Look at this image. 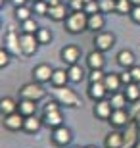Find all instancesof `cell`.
<instances>
[{
  "label": "cell",
  "mask_w": 140,
  "mask_h": 148,
  "mask_svg": "<svg viewBox=\"0 0 140 148\" xmlns=\"http://www.w3.org/2000/svg\"><path fill=\"white\" fill-rule=\"evenodd\" d=\"M52 94H54V98L58 100L59 104L65 106V108H81L83 106V100L79 98V94L73 88H69L67 85L65 87H54L52 88Z\"/></svg>",
  "instance_id": "1"
},
{
  "label": "cell",
  "mask_w": 140,
  "mask_h": 148,
  "mask_svg": "<svg viewBox=\"0 0 140 148\" xmlns=\"http://www.w3.org/2000/svg\"><path fill=\"white\" fill-rule=\"evenodd\" d=\"M86 29H88V14L85 10L69 12V16L65 19V31L71 35H81Z\"/></svg>",
  "instance_id": "2"
},
{
  "label": "cell",
  "mask_w": 140,
  "mask_h": 148,
  "mask_svg": "<svg viewBox=\"0 0 140 148\" xmlns=\"http://www.w3.org/2000/svg\"><path fill=\"white\" fill-rule=\"evenodd\" d=\"M44 96H46V88L42 87V83H27V85H23L21 88H19V98H27V100H35V102H38V100H42Z\"/></svg>",
  "instance_id": "3"
},
{
  "label": "cell",
  "mask_w": 140,
  "mask_h": 148,
  "mask_svg": "<svg viewBox=\"0 0 140 148\" xmlns=\"http://www.w3.org/2000/svg\"><path fill=\"white\" fill-rule=\"evenodd\" d=\"M4 48L10 50V54L14 56H21V44H19V35L16 33V27L14 25H8L4 33Z\"/></svg>",
  "instance_id": "4"
},
{
  "label": "cell",
  "mask_w": 140,
  "mask_h": 148,
  "mask_svg": "<svg viewBox=\"0 0 140 148\" xmlns=\"http://www.w3.org/2000/svg\"><path fill=\"white\" fill-rule=\"evenodd\" d=\"M94 48L100 50V52H108L115 46V35L113 33H108V31H98L94 35Z\"/></svg>",
  "instance_id": "5"
},
{
  "label": "cell",
  "mask_w": 140,
  "mask_h": 148,
  "mask_svg": "<svg viewBox=\"0 0 140 148\" xmlns=\"http://www.w3.org/2000/svg\"><path fill=\"white\" fill-rule=\"evenodd\" d=\"M19 44H21V52L23 56H33L35 52L38 50V38L37 35H33V33H23L19 35Z\"/></svg>",
  "instance_id": "6"
},
{
  "label": "cell",
  "mask_w": 140,
  "mask_h": 148,
  "mask_svg": "<svg viewBox=\"0 0 140 148\" xmlns=\"http://www.w3.org/2000/svg\"><path fill=\"white\" fill-rule=\"evenodd\" d=\"M2 123H4V127L10 129V131H19V129H23V125H25V115L17 110V112H14V114L2 115Z\"/></svg>",
  "instance_id": "7"
},
{
  "label": "cell",
  "mask_w": 140,
  "mask_h": 148,
  "mask_svg": "<svg viewBox=\"0 0 140 148\" xmlns=\"http://www.w3.org/2000/svg\"><path fill=\"white\" fill-rule=\"evenodd\" d=\"M73 140V135H71V129H67L65 125H59L56 129H52V143L56 146H67V144Z\"/></svg>",
  "instance_id": "8"
},
{
  "label": "cell",
  "mask_w": 140,
  "mask_h": 148,
  "mask_svg": "<svg viewBox=\"0 0 140 148\" xmlns=\"http://www.w3.org/2000/svg\"><path fill=\"white\" fill-rule=\"evenodd\" d=\"M59 56H61V62H64V64H67V66L79 64V60H81V48H79V46H75V44H67V46H64V48H61Z\"/></svg>",
  "instance_id": "9"
},
{
  "label": "cell",
  "mask_w": 140,
  "mask_h": 148,
  "mask_svg": "<svg viewBox=\"0 0 140 148\" xmlns=\"http://www.w3.org/2000/svg\"><path fill=\"white\" fill-rule=\"evenodd\" d=\"M52 73H54V67L48 66V64H38V66L33 67V81L37 83H48L52 81Z\"/></svg>",
  "instance_id": "10"
},
{
  "label": "cell",
  "mask_w": 140,
  "mask_h": 148,
  "mask_svg": "<svg viewBox=\"0 0 140 148\" xmlns=\"http://www.w3.org/2000/svg\"><path fill=\"white\" fill-rule=\"evenodd\" d=\"M138 125L135 121H130L127 125V131L123 133V148H135L136 143H138Z\"/></svg>",
  "instance_id": "11"
},
{
  "label": "cell",
  "mask_w": 140,
  "mask_h": 148,
  "mask_svg": "<svg viewBox=\"0 0 140 148\" xmlns=\"http://www.w3.org/2000/svg\"><path fill=\"white\" fill-rule=\"evenodd\" d=\"M111 114H113V106H111V102L109 100H98L96 104H94V115H96L98 119H109L111 117Z\"/></svg>",
  "instance_id": "12"
},
{
  "label": "cell",
  "mask_w": 140,
  "mask_h": 148,
  "mask_svg": "<svg viewBox=\"0 0 140 148\" xmlns=\"http://www.w3.org/2000/svg\"><path fill=\"white\" fill-rule=\"evenodd\" d=\"M69 6H65L64 2H59V4H54L50 6V12H48V17L52 21H65L67 16H69Z\"/></svg>",
  "instance_id": "13"
},
{
  "label": "cell",
  "mask_w": 140,
  "mask_h": 148,
  "mask_svg": "<svg viewBox=\"0 0 140 148\" xmlns=\"http://www.w3.org/2000/svg\"><path fill=\"white\" fill-rule=\"evenodd\" d=\"M108 121H111L113 127H127L130 121H132V117H130V114L123 108V110H113L111 117H109Z\"/></svg>",
  "instance_id": "14"
},
{
  "label": "cell",
  "mask_w": 140,
  "mask_h": 148,
  "mask_svg": "<svg viewBox=\"0 0 140 148\" xmlns=\"http://www.w3.org/2000/svg\"><path fill=\"white\" fill-rule=\"evenodd\" d=\"M86 94H88V98H90V100L98 102V100H104V98H106L108 88H106L104 81H102V83H90V85H88V90H86Z\"/></svg>",
  "instance_id": "15"
},
{
  "label": "cell",
  "mask_w": 140,
  "mask_h": 148,
  "mask_svg": "<svg viewBox=\"0 0 140 148\" xmlns=\"http://www.w3.org/2000/svg\"><path fill=\"white\" fill-rule=\"evenodd\" d=\"M86 66L90 67V69H104V66H106V58H104V52H100V50H92L90 54L86 56Z\"/></svg>",
  "instance_id": "16"
},
{
  "label": "cell",
  "mask_w": 140,
  "mask_h": 148,
  "mask_svg": "<svg viewBox=\"0 0 140 148\" xmlns=\"http://www.w3.org/2000/svg\"><path fill=\"white\" fill-rule=\"evenodd\" d=\"M42 123L46 127H52V129H56V127L64 125V115H61V112H48V114H42Z\"/></svg>",
  "instance_id": "17"
},
{
  "label": "cell",
  "mask_w": 140,
  "mask_h": 148,
  "mask_svg": "<svg viewBox=\"0 0 140 148\" xmlns=\"http://www.w3.org/2000/svg\"><path fill=\"white\" fill-rule=\"evenodd\" d=\"M104 25H106V17H104L102 12L90 14V16H88V31L98 33V31H102V29H104Z\"/></svg>",
  "instance_id": "18"
},
{
  "label": "cell",
  "mask_w": 140,
  "mask_h": 148,
  "mask_svg": "<svg viewBox=\"0 0 140 148\" xmlns=\"http://www.w3.org/2000/svg\"><path fill=\"white\" fill-rule=\"evenodd\" d=\"M117 64L123 67V69H130V67L136 64V58L130 50H121L117 54Z\"/></svg>",
  "instance_id": "19"
},
{
  "label": "cell",
  "mask_w": 140,
  "mask_h": 148,
  "mask_svg": "<svg viewBox=\"0 0 140 148\" xmlns=\"http://www.w3.org/2000/svg\"><path fill=\"white\" fill-rule=\"evenodd\" d=\"M106 148H123V133L121 131H111L104 140Z\"/></svg>",
  "instance_id": "20"
},
{
  "label": "cell",
  "mask_w": 140,
  "mask_h": 148,
  "mask_svg": "<svg viewBox=\"0 0 140 148\" xmlns=\"http://www.w3.org/2000/svg\"><path fill=\"white\" fill-rule=\"evenodd\" d=\"M104 85H106V88H108V92H117L123 83H121V77H119L117 73H106Z\"/></svg>",
  "instance_id": "21"
},
{
  "label": "cell",
  "mask_w": 140,
  "mask_h": 148,
  "mask_svg": "<svg viewBox=\"0 0 140 148\" xmlns=\"http://www.w3.org/2000/svg\"><path fill=\"white\" fill-rule=\"evenodd\" d=\"M42 117H37V115H29V117H25V125H23V131L27 133H38L40 131V127H42Z\"/></svg>",
  "instance_id": "22"
},
{
  "label": "cell",
  "mask_w": 140,
  "mask_h": 148,
  "mask_svg": "<svg viewBox=\"0 0 140 148\" xmlns=\"http://www.w3.org/2000/svg\"><path fill=\"white\" fill-rule=\"evenodd\" d=\"M67 75H69V83H81L85 79V69L81 64H73L67 67Z\"/></svg>",
  "instance_id": "23"
},
{
  "label": "cell",
  "mask_w": 140,
  "mask_h": 148,
  "mask_svg": "<svg viewBox=\"0 0 140 148\" xmlns=\"http://www.w3.org/2000/svg\"><path fill=\"white\" fill-rule=\"evenodd\" d=\"M17 110H19V102H16L14 98L6 96V98L0 100V112H2V115L14 114V112H17Z\"/></svg>",
  "instance_id": "24"
},
{
  "label": "cell",
  "mask_w": 140,
  "mask_h": 148,
  "mask_svg": "<svg viewBox=\"0 0 140 148\" xmlns=\"http://www.w3.org/2000/svg\"><path fill=\"white\" fill-rule=\"evenodd\" d=\"M52 85L54 87H65L69 83V75H67V69H54L52 73Z\"/></svg>",
  "instance_id": "25"
},
{
  "label": "cell",
  "mask_w": 140,
  "mask_h": 148,
  "mask_svg": "<svg viewBox=\"0 0 140 148\" xmlns=\"http://www.w3.org/2000/svg\"><path fill=\"white\" fill-rule=\"evenodd\" d=\"M19 112L25 117L37 114V102L35 100H27V98H19Z\"/></svg>",
  "instance_id": "26"
},
{
  "label": "cell",
  "mask_w": 140,
  "mask_h": 148,
  "mask_svg": "<svg viewBox=\"0 0 140 148\" xmlns=\"http://www.w3.org/2000/svg\"><path fill=\"white\" fill-rule=\"evenodd\" d=\"M109 102H111L113 110H123L125 106H127V102H129V98H127V94L125 92H111V98H109Z\"/></svg>",
  "instance_id": "27"
},
{
  "label": "cell",
  "mask_w": 140,
  "mask_h": 148,
  "mask_svg": "<svg viewBox=\"0 0 140 148\" xmlns=\"http://www.w3.org/2000/svg\"><path fill=\"white\" fill-rule=\"evenodd\" d=\"M125 94H127V98L129 102H138L140 100V87L138 83H129V85H125Z\"/></svg>",
  "instance_id": "28"
},
{
  "label": "cell",
  "mask_w": 140,
  "mask_h": 148,
  "mask_svg": "<svg viewBox=\"0 0 140 148\" xmlns=\"http://www.w3.org/2000/svg\"><path fill=\"white\" fill-rule=\"evenodd\" d=\"M132 8H135V4H132L130 0H117V4H115V12L121 14V16H127V14L130 16Z\"/></svg>",
  "instance_id": "29"
},
{
  "label": "cell",
  "mask_w": 140,
  "mask_h": 148,
  "mask_svg": "<svg viewBox=\"0 0 140 148\" xmlns=\"http://www.w3.org/2000/svg\"><path fill=\"white\" fill-rule=\"evenodd\" d=\"M33 12H35L37 16H48L50 4L46 0H37V2H33Z\"/></svg>",
  "instance_id": "30"
},
{
  "label": "cell",
  "mask_w": 140,
  "mask_h": 148,
  "mask_svg": "<svg viewBox=\"0 0 140 148\" xmlns=\"http://www.w3.org/2000/svg\"><path fill=\"white\" fill-rule=\"evenodd\" d=\"M31 14H33V8H27V4H25V6H17V8H16V19L19 23H23L25 19H29Z\"/></svg>",
  "instance_id": "31"
},
{
  "label": "cell",
  "mask_w": 140,
  "mask_h": 148,
  "mask_svg": "<svg viewBox=\"0 0 140 148\" xmlns=\"http://www.w3.org/2000/svg\"><path fill=\"white\" fill-rule=\"evenodd\" d=\"M35 35H37V38H38V42H40V44H50V42H52V33H50V29L38 27V31Z\"/></svg>",
  "instance_id": "32"
},
{
  "label": "cell",
  "mask_w": 140,
  "mask_h": 148,
  "mask_svg": "<svg viewBox=\"0 0 140 148\" xmlns=\"http://www.w3.org/2000/svg\"><path fill=\"white\" fill-rule=\"evenodd\" d=\"M21 31L23 33H37L38 31V25H37V21L33 19V17H29V19H25V21L21 23Z\"/></svg>",
  "instance_id": "33"
},
{
  "label": "cell",
  "mask_w": 140,
  "mask_h": 148,
  "mask_svg": "<svg viewBox=\"0 0 140 148\" xmlns=\"http://www.w3.org/2000/svg\"><path fill=\"white\" fill-rule=\"evenodd\" d=\"M98 2H100V12H102V14L115 12V4H117V0H98Z\"/></svg>",
  "instance_id": "34"
},
{
  "label": "cell",
  "mask_w": 140,
  "mask_h": 148,
  "mask_svg": "<svg viewBox=\"0 0 140 148\" xmlns=\"http://www.w3.org/2000/svg\"><path fill=\"white\" fill-rule=\"evenodd\" d=\"M104 79H106L104 69H90V73H88V81L90 83H102Z\"/></svg>",
  "instance_id": "35"
},
{
  "label": "cell",
  "mask_w": 140,
  "mask_h": 148,
  "mask_svg": "<svg viewBox=\"0 0 140 148\" xmlns=\"http://www.w3.org/2000/svg\"><path fill=\"white\" fill-rule=\"evenodd\" d=\"M85 12L90 16V14H98L100 12V2L98 0H90V2H86L85 4Z\"/></svg>",
  "instance_id": "36"
},
{
  "label": "cell",
  "mask_w": 140,
  "mask_h": 148,
  "mask_svg": "<svg viewBox=\"0 0 140 148\" xmlns=\"http://www.w3.org/2000/svg\"><path fill=\"white\" fill-rule=\"evenodd\" d=\"M10 56L12 54H10V50H8V48H4V46L0 48V67H2V69L10 64Z\"/></svg>",
  "instance_id": "37"
},
{
  "label": "cell",
  "mask_w": 140,
  "mask_h": 148,
  "mask_svg": "<svg viewBox=\"0 0 140 148\" xmlns=\"http://www.w3.org/2000/svg\"><path fill=\"white\" fill-rule=\"evenodd\" d=\"M69 10L71 12H81V10H85V2L83 0H69Z\"/></svg>",
  "instance_id": "38"
},
{
  "label": "cell",
  "mask_w": 140,
  "mask_h": 148,
  "mask_svg": "<svg viewBox=\"0 0 140 148\" xmlns=\"http://www.w3.org/2000/svg\"><path fill=\"white\" fill-rule=\"evenodd\" d=\"M59 106H61V104H59V102H58V100H52V102H48V104H46V106H44V110H42V114H48V112H58L59 110Z\"/></svg>",
  "instance_id": "39"
},
{
  "label": "cell",
  "mask_w": 140,
  "mask_h": 148,
  "mask_svg": "<svg viewBox=\"0 0 140 148\" xmlns=\"http://www.w3.org/2000/svg\"><path fill=\"white\" fill-rule=\"evenodd\" d=\"M119 77H121V83H123V85H129V83H132V75H130V69H125L123 73H119Z\"/></svg>",
  "instance_id": "40"
},
{
  "label": "cell",
  "mask_w": 140,
  "mask_h": 148,
  "mask_svg": "<svg viewBox=\"0 0 140 148\" xmlns=\"http://www.w3.org/2000/svg\"><path fill=\"white\" fill-rule=\"evenodd\" d=\"M130 75H132V81L140 85V66H136V64H135V66L130 67Z\"/></svg>",
  "instance_id": "41"
},
{
  "label": "cell",
  "mask_w": 140,
  "mask_h": 148,
  "mask_svg": "<svg viewBox=\"0 0 140 148\" xmlns=\"http://www.w3.org/2000/svg\"><path fill=\"white\" fill-rule=\"evenodd\" d=\"M130 19L140 25V6H135V8H132V12H130Z\"/></svg>",
  "instance_id": "42"
},
{
  "label": "cell",
  "mask_w": 140,
  "mask_h": 148,
  "mask_svg": "<svg viewBox=\"0 0 140 148\" xmlns=\"http://www.w3.org/2000/svg\"><path fill=\"white\" fill-rule=\"evenodd\" d=\"M130 117H132V121H135L136 125H138V129H140V104L135 108V112L130 114Z\"/></svg>",
  "instance_id": "43"
},
{
  "label": "cell",
  "mask_w": 140,
  "mask_h": 148,
  "mask_svg": "<svg viewBox=\"0 0 140 148\" xmlns=\"http://www.w3.org/2000/svg\"><path fill=\"white\" fill-rule=\"evenodd\" d=\"M12 4L17 8V6H25V4H27V0H12Z\"/></svg>",
  "instance_id": "44"
},
{
  "label": "cell",
  "mask_w": 140,
  "mask_h": 148,
  "mask_svg": "<svg viewBox=\"0 0 140 148\" xmlns=\"http://www.w3.org/2000/svg\"><path fill=\"white\" fill-rule=\"evenodd\" d=\"M46 2H48L50 6H54V4H59V2H61V0H46Z\"/></svg>",
  "instance_id": "45"
},
{
  "label": "cell",
  "mask_w": 140,
  "mask_h": 148,
  "mask_svg": "<svg viewBox=\"0 0 140 148\" xmlns=\"http://www.w3.org/2000/svg\"><path fill=\"white\" fill-rule=\"evenodd\" d=\"M130 2H132L135 6H140V0H130Z\"/></svg>",
  "instance_id": "46"
},
{
  "label": "cell",
  "mask_w": 140,
  "mask_h": 148,
  "mask_svg": "<svg viewBox=\"0 0 140 148\" xmlns=\"http://www.w3.org/2000/svg\"><path fill=\"white\" fill-rule=\"evenodd\" d=\"M85 148H98V146H94V144H88V146H85Z\"/></svg>",
  "instance_id": "47"
},
{
  "label": "cell",
  "mask_w": 140,
  "mask_h": 148,
  "mask_svg": "<svg viewBox=\"0 0 140 148\" xmlns=\"http://www.w3.org/2000/svg\"><path fill=\"white\" fill-rule=\"evenodd\" d=\"M135 148H140V140H138V143H136V146Z\"/></svg>",
  "instance_id": "48"
},
{
  "label": "cell",
  "mask_w": 140,
  "mask_h": 148,
  "mask_svg": "<svg viewBox=\"0 0 140 148\" xmlns=\"http://www.w3.org/2000/svg\"><path fill=\"white\" fill-rule=\"evenodd\" d=\"M71 148H81V146H71Z\"/></svg>",
  "instance_id": "49"
},
{
  "label": "cell",
  "mask_w": 140,
  "mask_h": 148,
  "mask_svg": "<svg viewBox=\"0 0 140 148\" xmlns=\"http://www.w3.org/2000/svg\"><path fill=\"white\" fill-rule=\"evenodd\" d=\"M33 2H37V0H33Z\"/></svg>",
  "instance_id": "50"
}]
</instances>
